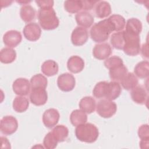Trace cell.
Instances as JSON below:
<instances>
[{
  "instance_id": "cell-1",
  "label": "cell",
  "mask_w": 149,
  "mask_h": 149,
  "mask_svg": "<svg viewBox=\"0 0 149 149\" xmlns=\"http://www.w3.org/2000/svg\"><path fill=\"white\" fill-rule=\"evenodd\" d=\"M115 31L113 26L109 19H106L94 24L90 30L91 39L95 42H102L107 41L110 34Z\"/></svg>"
},
{
  "instance_id": "cell-2",
  "label": "cell",
  "mask_w": 149,
  "mask_h": 149,
  "mask_svg": "<svg viewBox=\"0 0 149 149\" xmlns=\"http://www.w3.org/2000/svg\"><path fill=\"white\" fill-rule=\"evenodd\" d=\"M75 135L77 139L82 142L92 143L98 139L99 131L94 124L85 123L77 126L75 129Z\"/></svg>"
},
{
  "instance_id": "cell-3",
  "label": "cell",
  "mask_w": 149,
  "mask_h": 149,
  "mask_svg": "<svg viewBox=\"0 0 149 149\" xmlns=\"http://www.w3.org/2000/svg\"><path fill=\"white\" fill-rule=\"evenodd\" d=\"M38 22L40 26L45 30L56 29L59 24V20L53 8L40 9L38 13Z\"/></svg>"
},
{
  "instance_id": "cell-4",
  "label": "cell",
  "mask_w": 149,
  "mask_h": 149,
  "mask_svg": "<svg viewBox=\"0 0 149 149\" xmlns=\"http://www.w3.org/2000/svg\"><path fill=\"white\" fill-rule=\"evenodd\" d=\"M124 31L125 44L123 50L127 55L136 56L140 51V39L139 35L132 33Z\"/></svg>"
},
{
  "instance_id": "cell-5",
  "label": "cell",
  "mask_w": 149,
  "mask_h": 149,
  "mask_svg": "<svg viewBox=\"0 0 149 149\" xmlns=\"http://www.w3.org/2000/svg\"><path fill=\"white\" fill-rule=\"evenodd\" d=\"M117 110L116 104L111 100L102 99L97 104L96 111L97 113L104 118H109L113 116Z\"/></svg>"
},
{
  "instance_id": "cell-6",
  "label": "cell",
  "mask_w": 149,
  "mask_h": 149,
  "mask_svg": "<svg viewBox=\"0 0 149 149\" xmlns=\"http://www.w3.org/2000/svg\"><path fill=\"white\" fill-rule=\"evenodd\" d=\"M18 128L17 119L12 116H3L0 122V130L5 135H11L14 133Z\"/></svg>"
},
{
  "instance_id": "cell-7",
  "label": "cell",
  "mask_w": 149,
  "mask_h": 149,
  "mask_svg": "<svg viewBox=\"0 0 149 149\" xmlns=\"http://www.w3.org/2000/svg\"><path fill=\"white\" fill-rule=\"evenodd\" d=\"M76 80L73 74L65 73L59 75L57 80V85L59 88L65 92L72 91L75 86Z\"/></svg>"
},
{
  "instance_id": "cell-8",
  "label": "cell",
  "mask_w": 149,
  "mask_h": 149,
  "mask_svg": "<svg viewBox=\"0 0 149 149\" xmlns=\"http://www.w3.org/2000/svg\"><path fill=\"white\" fill-rule=\"evenodd\" d=\"M48 100L47 92L45 88L41 87L31 88L30 94L31 102L36 106L44 105Z\"/></svg>"
},
{
  "instance_id": "cell-9",
  "label": "cell",
  "mask_w": 149,
  "mask_h": 149,
  "mask_svg": "<svg viewBox=\"0 0 149 149\" xmlns=\"http://www.w3.org/2000/svg\"><path fill=\"white\" fill-rule=\"evenodd\" d=\"M23 32L24 37L30 41H36L38 40L41 34L40 27L35 22L27 24L24 26Z\"/></svg>"
},
{
  "instance_id": "cell-10",
  "label": "cell",
  "mask_w": 149,
  "mask_h": 149,
  "mask_svg": "<svg viewBox=\"0 0 149 149\" xmlns=\"http://www.w3.org/2000/svg\"><path fill=\"white\" fill-rule=\"evenodd\" d=\"M88 38V33L86 29L77 26L73 30L71 35V41L75 46L84 45Z\"/></svg>"
},
{
  "instance_id": "cell-11",
  "label": "cell",
  "mask_w": 149,
  "mask_h": 149,
  "mask_svg": "<svg viewBox=\"0 0 149 149\" xmlns=\"http://www.w3.org/2000/svg\"><path fill=\"white\" fill-rule=\"evenodd\" d=\"M30 82L26 78H17L12 84V88L13 92L20 96L27 95L30 90Z\"/></svg>"
},
{
  "instance_id": "cell-12",
  "label": "cell",
  "mask_w": 149,
  "mask_h": 149,
  "mask_svg": "<svg viewBox=\"0 0 149 149\" xmlns=\"http://www.w3.org/2000/svg\"><path fill=\"white\" fill-rule=\"evenodd\" d=\"M59 113L54 108L47 109L42 115V122L45 127L52 128L56 126L59 119Z\"/></svg>"
},
{
  "instance_id": "cell-13",
  "label": "cell",
  "mask_w": 149,
  "mask_h": 149,
  "mask_svg": "<svg viewBox=\"0 0 149 149\" xmlns=\"http://www.w3.org/2000/svg\"><path fill=\"white\" fill-rule=\"evenodd\" d=\"M22 40L21 33L17 30L8 31L3 35V41L5 45L9 48H14L18 45Z\"/></svg>"
},
{
  "instance_id": "cell-14",
  "label": "cell",
  "mask_w": 149,
  "mask_h": 149,
  "mask_svg": "<svg viewBox=\"0 0 149 149\" xmlns=\"http://www.w3.org/2000/svg\"><path fill=\"white\" fill-rule=\"evenodd\" d=\"M121 91V86L118 81H112L111 82H107L104 97L109 100H114L119 97Z\"/></svg>"
},
{
  "instance_id": "cell-15",
  "label": "cell",
  "mask_w": 149,
  "mask_h": 149,
  "mask_svg": "<svg viewBox=\"0 0 149 149\" xmlns=\"http://www.w3.org/2000/svg\"><path fill=\"white\" fill-rule=\"evenodd\" d=\"M112 53V48L108 43L97 44L93 49V55L98 60L107 59Z\"/></svg>"
},
{
  "instance_id": "cell-16",
  "label": "cell",
  "mask_w": 149,
  "mask_h": 149,
  "mask_svg": "<svg viewBox=\"0 0 149 149\" xmlns=\"http://www.w3.org/2000/svg\"><path fill=\"white\" fill-rule=\"evenodd\" d=\"M67 67L72 73H78L84 69V62L81 57L73 55L69 58L67 62Z\"/></svg>"
},
{
  "instance_id": "cell-17",
  "label": "cell",
  "mask_w": 149,
  "mask_h": 149,
  "mask_svg": "<svg viewBox=\"0 0 149 149\" xmlns=\"http://www.w3.org/2000/svg\"><path fill=\"white\" fill-rule=\"evenodd\" d=\"M131 97L136 104H144L148 98L147 91L142 86H136L131 91Z\"/></svg>"
},
{
  "instance_id": "cell-18",
  "label": "cell",
  "mask_w": 149,
  "mask_h": 149,
  "mask_svg": "<svg viewBox=\"0 0 149 149\" xmlns=\"http://www.w3.org/2000/svg\"><path fill=\"white\" fill-rule=\"evenodd\" d=\"M77 24L82 27L88 28L92 26L94 19L93 16L86 11L77 13L75 16Z\"/></svg>"
},
{
  "instance_id": "cell-19",
  "label": "cell",
  "mask_w": 149,
  "mask_h": 149,
  "mask_svg": "<svg viewBox=\"0 0 149 149\" xmlns=\"http://www.w3.org/2000/svg\"><path fill=\"white\" fill-rule=\"evenodd\" d=\"M79 105L81 111L88 114L93 113L96 108L95 100L90 96H86L82 98Z\"/></svg>"
},
{
  "instance_id": "cell-20",
  "label": "cell",
  "mask_w": 149,
  "mask_h": 149,
  "mask_svg": "<svg viewBox=\"0 0 149 149\" xmlns=\"http://www.w3.org/2000/svg\"><path fill=\"white\" fill-rule=\"evenodd\" d=\"M95 13L98 18H104L111 13L110 4L107 1H98L95 5Z\"/></svg>"
},
{
  "instance_id": "cell-21",
  "label": "cell",
  "mask_w": 149,
  "mask_h": 149,
  "mask_svg": "<svg viewBox=\"0 0 149 149\" xmlns=\"http://www.w3.org/2000/svg\"><path fill=\"white\" fill-rule=\"evenodd\" d=\"M58 65L53 60L45 61L41 66L42 72L47 76H53L58 72Z\"/></svg>"
},
{
  "instance_id": "cell-22",
  "label": "cell",
  "mask_w": 149,
  "mask_h": 149,
  "mask_svg": "<svg viewBox=\"0 0 149 149\" xmlns=\"http://www.w3.org/2000/svg\"><path fill=\"white\" fill-rule=\"evenodd\" d=\"M109 70L110 78L115 81H120L127 73V69L124 65L114 67Z\"/></svg>"
},
{
  "instance_id": "cell-23",
  "label": "cell",
  "mask_w": 149,
  "mask_h": 149,
  "mask_svg": "<svg viewBox=\"0 0 149 149\" xmlns=\"http://www.w3.org/2000/svg\"><path fill=\"white\" fill-rule=\"evenodd\" d=\"M87 120V116L86 113L81 109L73 110L70 115V121L74 126L85 123Z\"/></svg>"
},
{
  "instance_id": "cell-24",
  "label": "cell",
  "mask_w": 149,
  "mask_h": 149,
  "mask_svg": "<svg viewBox=\"0 0 149 149\" xmlns=\"http://www.w3.org/2000/svg\"><path fill=\"white\" fill-rule=\"evenodd\" d=\"M141 30L142 23L140 20L137 18H130L127 20L125 31L140 35Z\"/></svg>"
},
{
  "instance_id": "cell-25",
  "label": "cell",
  "mask_w": 149,
  "mask_h": 149,
  "mask_svg": "<svg viewBox=\"0 0 149 149\" xmlns=\"http://www.w3.org/2000/svg\"><path fill=\"white\" fill-rule=\"evenodd\" d=\"M36 11L31 5H27L22 6L20 10V16L22 20L29 23L34 19Z\"/></svg>"
},
{
  "instance_id": "cell-26",
  "label": "cell",
  "mask_w": 149,
  "mask_h": 149,
  "mask_svg": "<svg viewBox=\"0 0 149 149\" xmlns=\"http://www.w3.org/2000/svg\"><path fill=\"white\" fill-rule=\"evenodd\" d=\"M134 74L140 78L146 79L149 74V62L147 61H143L139 62L134 69Z\"/></svg>"
},
{
  "instance_id": "cell-27",
  "label": "cell",
  "mask_w": 149,
  "mask_h": 149,
  "mask_svg": "<svg viewBox=\"0 0 149 149\" xmlns=\"http://www.w3.org/2000/svg\"><path fill=\"white\" fill-rule=\"evenodd\" d=\"M123 88L126 90H130L138 84L139 81L136 76L133 73H127L120 81Z\"/></svg>"
},
{
  "instance_id": "cell-28",
  "label": "cell",
  "mask_w": 149,
  "mask_h": 149,
  "mask_svg": "<svg viewBox=\"0 0 149 149\" xmlns=\"http://www.w3.org/2000/svg\"><path fill=\"white\" fill-rule=\"evenodd\" d=\"M16 58L15 50L11 48H3L0 52V61L2 63L8 64L13 62Z\"/></svg>"
},
{
  "instance_id": "cell-29",
  "label": "cell",
  "mask_w": 149,
  "mask_h": 149,
  "mask_svg": "<svg viewBox=\"0 0 149 149\" xmlns=\"http://www.w3.org/2000/svg\"><path fill=\"white\" fill-rule=\"evenodd\" d=\"M29 101L28 99L23 96H17L15 97L13 101V109L19 113L25 112L29 108Z\"/></svg>"
},
{
  "instance_id": "cell-30",
  "label": "cell",
  "mask_w": 149,
  "mask_h": 149,
  "mask_svg": "<svg viewBox=\"0 0 149 149\" xmlns=\"http://www.w3.org/2000/svg\"><path fill=\"white\" fill-rule=\"evenodd\" d=\"M51 132L58 142L64 141L69 134V130L67 127L62 125L56 126Z\"/></svg>"
},
{
  "instance_id": "cell-31",
  "label": "cell",
  "mask_w": 149,
  "mask_h": 149,
  "mask_svg": "<svg viewBox=\"0 0 149 149\" xmlns=\"http://www.w3.org/2000/svg\"><path fill=\"white\" fill-rule=\"evenodd\" d=\"M112 46L117 49H122L124 44V31H120L112 34L110 39Z\"/></svg>"
},
{
  "instance_id": "cell-32",
  "label": "cell",
  "mask_w": 149,
  "mask_h": 149,
  "mask_svg": "<svg viewBox=\"0 0 149 149\" xmlns=\"http://www.w3.org/2000/svg\"><path fill=\"white\" fill-rule=\"evenodd\" d=\"M64 8L70 13H79L83 9L82 1H66L64 2Z\"/></svg>"
},
{
  "instance_id": "cell-33",
  "label": "cell",
  "mask_w": 149,
  "mask_h": 149,
  "mask_svg": "<svg viewBox=\"0 0 149 149\" xmlns=\"http://www.w3.org/2000/svg\"><path fill=\"white\" fill-rule=\"evenodd\" d=\"M109 20L113 26L115 31H120L123 29L126 24L125 18L119 15H112L109 17Z\"/></svg>"
},
{
  "instance_id": "cell-34",
  "label": "cell",
  "mask_w": 149,
  "mask_h": 149,
  "mask_svg": "<svg viewBox=\"0 0 149 149\" xmlns=\"http://www.w3.org/2000/svg\"><path fill=\"white\" fill-rule=\"evenodd\" d=\"M47 79L40 73L34 75L30 79V84L31 88L41 87L45 88L47 86Z\"/></svg>"
},
{
  "instance_id": "cell-35",
  "label": "cell",
  "mask_w": 149,
  "mask_h": 149,
  "mask_svg": "<svg viewBox=\"0 0 149 149\" xmlns=\"http://www.w3.org/2000/svg\"><path fill=\"white\" fill-rule=\"evenodd\" d=\"M58 141L54 137L52 132H48L44 137L43 140V144L47 149H53L56 148Z\"/></svg>"
},
{
  "instance_id": "cell-36",
  "label": "cell",
  "mask_w": 149,
  "mask_h": 149,
  "mask_svg": "<svg viewBox=\"0 0 149 149\" xmlns=\"http://www.w3.org/2000/svg\"><path fill=\"white\" fill-rule=\"evenodd\" d=\"M107 81H102L97 83L93 90V95L97 98H101L104 97L105 86Z\"/></svg>"
},
{
  "instance_id": "cell-37",
  "label": "cell",
  "mask_w": 149,
  "mask_h": 149,
  "mask_svg": "<svg viewBox=\"0 0 149 149\" xmlns=\"http://www.w3.org/2000/svg\"><path fill=\"white\" fill-rule=\"evenodd\" d=\"M122 65H123V60L117 56H112L104 61V65L108 69Z\"/></svg>"
},
{
  "instance_id": "cell-38",
  "label": "cell",
  "mask_w": 149,
  "mask_h": 149,
  "mask_svg": "<svg viewBox=\"0 0 149 149\" xmlns=\"http://www.w3.org/2000/svg\"><path fill=\"white\" fill-rule=\"evenodd\" d=\"M138 136L141 140L149 139V129L147 124L141 125L138 129Z\"/></svg>"
},
{
  "instance_id": "cell-39",
  "label": "cell",
  "mask_w": 149,
  "mask_h": 149,
  "mask_svg": "<svg viewBox=\"0 0 149 149\" xmlns=\"http://www.w3.org/2000/svg\"><path fill=\"white\" fill-rule=\"evenodd\" d=\"M36 3L40 7V9L52 8L54 2L53 1L45 0V1H36Z\"/></svg>"
},
{
  "instance_id": "cell-40",
  "label": "cell",
  "mask_w": 149,
  "mask_h": 149,
  "mask_svg": "<svg viewBox=\"0 0 149 149\" xmlns=\"http://www.w3.org/2000/svg\"><path fill=\"white\" fill-rule=\"evenodd\" d=\"M98 2L97 1H82L83 9L84 10H91Z\"/></svg>"
},
{
  "instance_id": "cell-41",
  "label": "cell",
  "mask_w": 149,
  "mask_h": 149,
  "mask_svg": "<svg viewBox=\"0 0 149 149\" xmlns=\"http://www.w3.org/2000/svg\"><path fill=\"white\" fill-rule=\"evenodd\" d=\"M148 44L147 42L146 44H144L142 46L141 49V53L143 56H145L146 58H148Z\"/></svg>"
},
{
  "instance_id": "cell-42",
  "label": "cell",
  "mask_w": 149,
  "mask_h": 149,
  "mask_svg": "<svg viewBox=\"0 0 149 149\" xmlns=\"http://www.w3.org/2000/svg\"><path fill=\"white\" fill-rule=\"evenodd\" d=\"M148 143H149V139L147 140H141L140 142V147L141 148H147L148 147Z\"/></svg>"
},
{
  "instance_id": "cell-43",
  "label": "cell",
  "mask_w": 149,
  "mask_h": 149,
  "mask_svg": "<svg viewBox=\"0 0 149 149\" xmlns=\"http://www.w3.org/2000/svg\"><path fill=\"white\" fill-rule=\"evenodd\" d=\"M1 139L2 143H4L5 144V148H10V142L8 140V139L6 137H1Z\"/></svg>"
},
{
  "instance_id": "cell-44",
  "label": "cell",
  "mask_w": 149,
  "mask_h": 149,
  "mask_svg": "<svg viewBox=\"0 0 149 149\" xmlns=\"http://www.w3.org/2000/svg\"><path fill=\"white\" fill-rule=\"evenodd\" d=\"M17 3H29V2H30V1H17Z\"/></svg>"
}]
</instances>
